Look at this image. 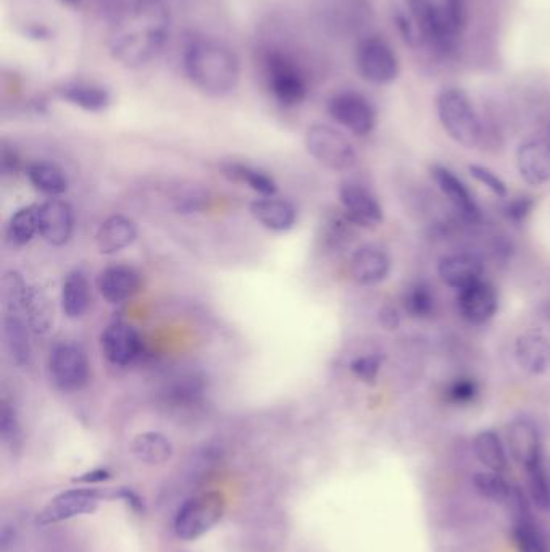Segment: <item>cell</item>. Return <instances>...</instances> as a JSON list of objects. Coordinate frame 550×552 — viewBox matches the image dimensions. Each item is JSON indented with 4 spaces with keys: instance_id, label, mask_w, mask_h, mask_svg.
Listing matches in <instances>:
<instances>
[{
    "instance_id": "obj_1",
    "label": "cell",
    "mask_w": 550,
    "mask_h": 552,
    "mask_svg": "<svg viewBox=\"0 0 550 552\" xmlns=\"http://www.w3.org/2000/svg\"><path fill=\"white\" fill-rule=\"evenodd\" d=\"M171 12L165 0H134L109 23V52L130 70L149 67L165 51L171 36Z\"/></svg>"
},
{
    "instance_id": "obj_2",
    "label": "cell",
    "mask_w": 550,
    "mask_h": 552,
    "mask_svg": "<svg viewBox=\"0 0 550 552\" xmlns=\"http://www.w3.org/2000/svg\"><path fill=\"white\" fill-rule=\"evenodd\" d=\"M181 67L189 83L205 96H230L241 80L238 54L221 39L199 31L184 38Z\"/></svg>"
},
{
    "instance_id": "obj_3",
    "label": "cell",
    "mask_w": 550,
    "mask_h": 552,
    "mask_svg": "<svg viewBox=\"0 0 550 552\" xmlns=\"http://www.w3.org/2000/svg\"><path fill=\"white\" fill-rule=\"evenodd\" d=\"M421 42L434 54H454L468 26L467 0H405Z\"/></svg>"
},
{
    "instance_id": "obj_4",
    "label": "cell",
    "mask_w": 550,
    "mask_h": 552,
    "mask_svg": "<svg viewBox=\"0 0 550 552\" xmlns=\"http://www.w3.org/2000/svg\"><path fill=\"white\" fill-rule=\"evenodd\" d=\"M260 80L273 99L283 107H297L307 99L309 78L304 68L281 47L265 46L257 52Z\"/></svg>"
},
{
    "instance_id": "obj_5",
    "label": "cell",
    "mask_w": 550,
    "mask_h": 552,
    "mask_svg": "<svg viewBox=\"0 0 550 552\" xmlns=\"http://www.w3.org/2000/svg\"><path fill=\"white\" fill-rule=\"evenodd\" d=\"M436 110L442 128L454 143L475 149L484 139L480 113L465 89L449 86L436 97Z\"/></svg>"
},
{
    "instance_id": "obj_6",
    "label": "cell",
    "mask_w": 550,
    "mask_h": 552,
    "mask_svg": "<svg viewBox=\"0 0 550 552\" xmlns=\"http://www.w3.org/2000/svg\"><path fill=\"white\" fill-rule=\"evenodd\" d=\"M305 147L318 164L333 172H349L359 162V154L346 134L325 123H315L305 133Z\"/></svg>"
},
{
    "instance_id": "obj_7",
    "label": "cell",
    "mask_w": 550,
    "mask_h": 552,
    "mask_svg": "<svg viewBox=\"0 0 550 552\" xmlns=\"http://www.w3.org/2000/svg\"><path fill=\"white\" fill-rule=\"evenodd\" d=\"M225 509L226 499L220 493L197 494L186 499L173 520L175 535L183 541L197 540L220 522Z\"/></svg>"
},
{
    "instance_id": "obj_8",
    "label": "cell",
    "mask_w": 550,
    "mask_h": 552,
    "mask_svg": "<svg viewBox=\"0 0 550 552\" xmlns=\"http://www.w3.org/2000/svg\"><path fill=\"white\" fill-rule=\"evenodd\" d=\"M355 62L363 80L376 86H386L399 78V55L381 36L362 39L357 47Z\"/></svg>"
},
{
    "instance_id": "obj_9",
    "label": "cell",
    "mask_w": 550,
    "mask_h": 552,
    "mask_svg": "<svg viewBox=\"0 0 550 552\" xmlns=\"http://www.w3.org/2000/svg\"><path fill=\"white\" fill-rule=\"evenodd\" d=\"M50 380L60 391H81L89 381V360L86 352L73 343H60L50 351Z\"/></svg>"
},
{
    "instance_id": "obj_10",
    "label": "cell",
    "mask_w": 550,
    "mask_h": 552,
    "mask_svg": "<svg viewBox=\"0 0 550 552\" xmlns=\"http://www.w3.org/2000/svg\"><path fill=\"white\" fill-rule=\"evenodd\" d=\"M334 122L355 136H368L376 126V110L367 97L355 91H342L328 101Z\"/></svg>"
},
{
    "instance_id": "obj_11",
    "label": "cell",
    "mask_w": 550,
    "mask_h": 552,
    "mask_svg": "<svg viewBox=\"0 0 550 552\" xmlns=\"http://www.w3.org/2000/svg\"><path fill=\"white\" fill-rule=\"evenodd\" d=\"M102 498H105V493L92 490V488L63 491L47 502V506L36 517V523L46 527V525L75 519L80 515L92 514L96 511Z\"/></svg>"
},
{
    "instance_id": "obj_12",
    "label": "cell",
    "mask_w": 550,
    "mask_h": 552,
    "mask_svg": "<svg viewBox=\"0 0 550 552\" xmlns=\"http://www.w3.org/2000/svg\"><path fill=\"white\" fill-rule=\"evenodd\" d=\"M344 217L354 226L375 228L383 223L384 212L380 201L370 189L355 181L341 184L339 189Z\"/></svg>"
},
{
    "instance_id": "obj_13",
    "label": "cell",
    "mask_w": 550,
    "mask_h": 552,
    "mask_svg": "<svg viewBox=\"0 0 550 552\" xmlns=\"http://www.w3.org/2000/svg\"><path fill=\"white\" fill-rule=\"evenodd\" d=\"M515 162L526 184L539 188L550 183V139L541 134L525 139L518 146Z\"/></svg>"
},
{
    "instance_id": "obj_14",
    "label": "cell",
    "mask_w": 550,
    "mask_h": 552,
    "mask_svg": "<svg viewBox=\"0 0 550 552\" xmlns=\"http://www.w3.org/2000/svg\"><path fill=\"white\" fill-rule=\"evenodd\" d=\"M457 293L460 315L471 325H486L496 317L499 310V294L489 281L483 278Z\"/></svg>"
},
{
    "instance_id": "obj_15",
    "label": "cell",
    "mask_w": 550,
    "mask_h": 552,
    "mask_svg": "<svg viewBox=\"0 0 550 552\" xmlns=\"http://www.w3.org/2000/svg\"><path fill=\"white\" fill-rule=\"evenodd\" d=\"M100 349L110 364L125 367L141 354V336L130 323L115 322L102 331Z\"/></svg>"
},
{
    "instance_id": "obj_16",
    "label": "cell",
    "mask_w": 550,
    "mask_h": 552,
    "mask_svg": "<svg viewBox=\"0 0 550 552\" xmlns=\"http://www.w3.org/2000/svg\"><path fill=\"white\" fill-rule=\"evenodd\" d=\"M430 172L442 196L459 212L460 217L465 218L467 222H478L481 218L480 205L462 178L444 165H433Z\"/></svg>"
},
{
    "instance_id": "obj_17",
    "label": "cell",
    "mask_w": 550,
    "mask_h": 552,
    "mask_svg": "<svg viewBox=\"0 0 550 552\" xmlns=\"http://www.w3.org/2000/svg\"><path fill=\"white\" fill-rule=\"evenodd\" d=\"M391 270L392 260L388 252L375 244L360 246L350 257L349 272L357 285H380L388 280Z\"/></svg>"
},
{
    "instance_id": "obj_18",
    "label": "cell",
    "mask_w": 550,
    "mask_h": 552,
    "mask_svg": "<svg viewBox=\"0 0 550 552\" xmlns=\"http://www.w3.org/2000/svg\"><path fill=\"white\" fill-rule=\"evenodd\" d=\"M513 514V535L520 552H550L538 525L531 517L530 502L520 488L513 486L509 499Z\"/></svg>"
},
{
    "instance_id": "obj_19",
    "label": "cell",
    "mask_w": 550,
    "mask_h": 552,
    "mask_svg": "<svg viewBox=\"0 0 550 552\" xmlns=\"http://www.w3.org/2000/svg\"><path fill=\"white\" fill-rule=\"evenodd\" d=\"M507 443L510 456L517 460L523 469L528 470L533 465L544 462L541 435L531 420H513L507 430Z\"/></svg>"
},
{
    "instance_id": "obj_20",
    "label": "cell",
    "mask_w": 550,
    "mask_h": 552,
    "mask_svg": "<svg viewBox=\"0 0 550 552\" xmlns=\"http://www.w3.org/2000/svg\"><path fill=\"white\" fill-rule=\"evenodd\" d=\"M39 235L50 246H63L73 233V210L60 199H49L38 207Z\"/></svg>"
},
{
    "instance_id": "obj_21",
    "label": "cell",
    "mask_w": 550,
    "mask_h": 552,
    "mask_svg": "<svg viewBox=\"0 0 550 552\" xmlns=\"http://www.w3.org/2000/svg\"><path fill=\"white\" fill-rule=\"evenodd\" d=\"M57 96L67 104L84 112L100 113L109 109L112 104V94L102 84L88 80L63 81L55 89Z\"/></svg>"
},
{
    "instance_id": "obj_22",
    "label": "cell",
    "mask_w": 550,
    "mask_h": 552,
    "mask_svg": "<svg viewBox=\"0 0 550 552\" xmlns=\"http://www.w3.org/2000/svg\"><path fill=\"white\" fill-rule=\"evenodd\" d=\"M438 275L444 285L455 291H462L476 281L483 280V260L470 252H459L442 257L438 265Z\"/></svg>"
},
{
    "instance_id": "obj_23",
    "label": "cell",
    "mask_w": 550,
    "mask_h": 552,
    "mask_svg": "<svg viewBox=\"0 0 550 552\" xmlns=\"http://www.w3.org/2000/svg\"><path fill=\"white\" fill-rule=\"evenodd\" d=\"M518 367L531 377L550 372V338L542 333H523L513 346Z\"/></svg>"
},
{
    "instance_id": "obj_24",
    "label": "cell",
    "mask_w": 550,
    "mask_h": 552,
    "mask_svg": "<svg viewBox=\"0 0 550 552\" xmlns=\"http://www.w3.org/2000/svg\"><path fill=\"white\" fill-rule=\"evenodd\" d=\"M97 286L105 301L121 304L141 289V276L128 265H112L99 273Z\"/></svg>"
},
{
    "instance_id": "obj_25",
    "label": "cell",
    "mask_w": 550,
    "mask_h": 552,
    "mask_svg": "<svg viewBox=\"0 0 550 552\" xmlns=\"http://www.w3.org/2000/svg\"><path fill=\"white\" fill-rule=\"evenodd\" d=\"M250 212L257 222L262 223L271 231H289L297 222V212L291 202L276 197H263L259 201L252 202Z\"/></svg>"
},
{
    "instance_id": "obj_26",
    "label": "cell",
    "mask_w": 550,
    "mask_h": 552,
    "mask_svg": "<svg viewBox=\"0 0 550 552\" xmlns=\"http://www.w3.org/2000/svg\"><path fill=\"white\" fill-rule=\"evenodd\" d=\"M136 236H138V230L133 220L123 215H113L100 226L96 238L97 247L100 254L113 256L131 246L136 241Z\"/></svg>"
},
{
    "instance_id": "obj_27",
    "label": "cell",
    "mask_w": 550,
    "mask_h": 552,
    "mask_svg": "<svg viewBox=\"0 0 550 552\" xmlns=\"http://www.w3.org/2000/svg\"><path fill=\"white\" fill-rule=\"evenodd\" d=\"M473 452L478 462L491 472L504 473L509 469V452L497 431H480L473 440Z\"/></svg>"
},
{
    "instance_id": "obj_28",
    "label": "cell",
    "mask_w": 550,
    "mask_h": 552,
    "mask_svg": "<svg viewBox=\"0 0 550 552\" xmlns=\"http://www.w3.org/2000/svg\"><path fill=\"white\" fill-rule=\"evenodd\" d=\"M23 317L34 335H46L54 325V306L38 286H28L26 289Z\"/></svg>"
},
{
    "instance_id": "obj_29",
    "label": "cell",
    "mask_w": 550,
    "mask_h": 552,
    "mask_svg": "<svg viewBox=\"0 0 550 552\" xmlns=\"http://www.w3.org/2000/svg\"><path fill=\"white\" fill-rule=\"evenodd\" d=\"M91 302L89 281L80 270L68 273L62 286V310L68 318H80L86 314Z\"/></svg>"
},
{
    "instance_id": "obj_30",
    "label": "cell",
    "mask_w": 550,
    "mask_h": 552,
    "mask_svg": "<svg viewBox=\"0 0 550 552\" xmlns=\"http://www.w3.org/2000/svg\"><path fill=\"white\" fill-rule=\"evenodd\" d=\"M400 301H402L405 314L415 320L433 318L438 309V297L426 281H413L407 285Z\"/></svg>"
},
{
    "instance_id": "obj_31",
    "label": "cell",
    "mask_w": 550,
    "mask_h": 552,
    "mask_svg": "<svg viewBox=\"0 0 550 552\" xmlns=\"http://www.w3.org/2000/svg\"><path fill=\"white\" fill-rule=\"evenodd\" d=\"M23 314L18 312H5L4 335L5 343L9 348L10 356L18 365H28L31 359L30 333L25 323Z\"/></svg>"
},
{
    "instance_id": "obj_32",
    "label": "cell",
    "mask_w": 550,
    "mask_h": 552,
    "mask_svg": "<svg viewBox=\"0 0 550 552\" xmlns=\"http://www.w3.org/2000/svg\"><path fill=\"white\" fill-rule=\"evenodd\" d=\"M131 452L142 464L162 465L167 464L173 456V444L167 436L155 431H147L136 436L131 443Z\"/></svg>"
},
{
    "instance_id": "obj_33",
    "label": "cell",
    "mask_w": 550,
    "mask_h": 552,
    "mask_svg": "<svg viewBox=\"0 0 550 552\" xmlns=\"http://www.w3.org/2000/svg\"><path fill=\"white\" fill-rule=\"evenodd\" d=\"M221 172L228 180L247 184L250 189H254L255 193L262 194L263 197H273L278 191L275 180L259 168L230 162V164L221 165Z\"/></svg>"
},
{
    "instance_id": "obj_34",
    "label": "cell",
    "mask_w": 550,
    "mask_h": 552,
    "mask_svg": "<svg viewBox=\"0 0 550 552\" xmlns=\"http://www.w3.org/2000/svg\"><path fill=\"white\" fill-rule=\"evenodd\" d=\"M28 178L34 188L47 196H62L67 193L68 180L62 168L49 162H36L28 168Z\"/></svg>"
},
{
    "instance_id": "obj_35",
    "label": "cell",
    "mask_w": 550,
    "mask_h": 552,
    "mask_svg": "<svg viewBox=\"0 0 550 552\" xmlns=\"http://www.w3.org/2000/svg\"><path fill=\"white\" fill-rule=\"evenodd\" d=\"M39 205H30L15 212L9 222L7 235L17 246H25L39 233Z\"/></svg>"
},
{
    "instance_id": "obj_36",
    "label": "cell",
    "mask_w": 550,
    "mask_h": 552,
    "mask_svg": "<svg viewBox=\"0 0 550 552\" xmlns=\"http://www.w3.org/2000/svg\"><path fill=\"white\" fill-rule=\"evenodd\" d=\"M473 486L476 493L492 502H509L513 486L502 477V473L478 472L473 477Z\"/></svg>"
},
{
    "instance_id": "obj_37",
    "label": "cell",
    "mask_w": 550,
    "mask_h": 552,
    "mask_svg": "<svg viewBox=\"0 0 550 552\" xmlns=\"http://www.w3.org/2000/svg\"><path fill=\"white\" fill-rule=\"evenodd\" d=\"M480 383L473 377H455L444 388V398L457 407L471 406L480 398Z\"/></svg>"
},
{
    "instance_id": "obj_38",
    "label": "cell",
    "mask_w": 550,
    "mask_h": 552,
    "mask_svg": "<svg viewBox=\"0 0 550 552\" xmlns=\"http://www.w3.org/2000/svg\"><path fill=\"white\" fill-rule=\"evenodd\" d=\"M528 475V491L534 506L541 511L550 509V477L544 462L525 470Z\"/></svg>"
},
{
    "instance_id": "obj_39",
    "label": "cell",
    "mask_w": 550,
    "mask_h": 552,
    "mask_svg": "<svg viewBox=\"0 0 550 552\" xmlns=\"http://www.w3.org/2000/svg\"><path fill=\"white\" fill-rule=\"evenodd\" d=\"M383 360V356L378 354V352L355 357V359L350 362V372L354 373L355 377L362 380L363 383L373 385L378 375H380L381 367H383Z\"/></svg>"
},
{
    "instance_id": "obj_40",
    "label": "cell",
    "mask_w": 550,
    "mask_h": 552,
    "mask_svg": "<svg viewBox=\"0 0 550 552\" xmlns=\"http://www.w3.org/2000/svg\"><path fill=\"white\" fill-rule=\"evenodd\" d=\"M0 435L4 443L15 448L20 443L21 431L20 422H18L17 410L9 401H2L0 409Z\"/></svg>"
},
{
    "instance_id": "obj_41",
    "label": "cell",
    "mask_w": 550,
    "mask_h": 552,
    "mask_svg": "<svg viewBox=\"0 0 550 552\" xmlns=\"http://www.w3.org/2000/svg\"><path fill=\"white\" fill-rule=\"evenodd\" d=\"M534 207H536L534 196L518 194V196L510 197L509 201L505 202L504 215L509 222L521 225L533 214Z\"/></svg>"
},
{
    "instance_id": "obj_42",
    "label": "cell",
    "mask_w": 550,
    "mask_h": 552,
    "mask_svg": "<svg viewBox=\"0 0 550 552\" xmlns=\"http://www.w3.org/2000/svg\"><path fill=\"white\" fill-rule=\"evenodd\" d=\"M468 172L478 183L483 184L484 188H488L494 196L507 197V194H509L505 181L491 168L484 167V165L471 164L468 165Z\"/></svg>"
},
{
    "instance_id": "obj_43",
    "label": "cell",
    "mask_w": 550,
    "mask_h": 552,
    "mask_svg": "<svg viewBox=\"0 0 550 552\" xmlns=\"http://www.w3.org/2000/svg\"><path fill=\"white\" fill-rule=\"evenodd\" d=\"M394 25H396L397 31H399L400 36L404 39L405 44H409L412 47L423 44L417 23H415L412 15H410L407 5H405L404 9L394 10Z\"/></svg>"
},
{
    "instance_id": "obj_44",
    "label": "cell",
    "mask_w": 550,
    "mask_h": 552,
    "mask_svg": "<svg viewBox=\"0 0 550 552\" xmlns=\"http://www.w3.org/2000/svg\"><path fill=\"white\" fill-rule=\"evenodd\" d=\"M133 2L134 0H97L99 12L107 23L115 20L121 12H125Z\"/></svg>"
},
{
    "instance_id": "obj_45",
    "label": "cell",
    "mask_w": 550,
    "mask_h": 552,
    "mask_svg": "<svg viewBox=\"0 0 550 552\" xmlns=\"http://www.w3.org/2000/svg\"><path fill=\"white\" fill-rule=\"evenodd\" d=\"M378 322L386 331H396L400 328L402 317H400L399 309L392 304H384L378 312Z\"/></svg>"
},
{
    "instance_id": "obj_46",
    "label": "cell",
    "mask_w": 550,
    "mask_h": 552,
    "mask_svg": "<svg viewBox=\"0 0 550 552\" xmlns=\"http://www.w3.org/2000/svg\"><path fill=\"white\" fill-rule=\"evenodd\" d=\"M112 498L123 499L134 512H139V514L144 512V501H142L141 496H139L138 493H134L131 488H120V490L113 493Z\"/></svg>"
},
{
    "instance_id": "obj_47",
    "label": "cell",
    "mask_w": 550,
    "mask_h": 552,
    "mask_svg": "<svg viewBox=\"0 0 550 552\" xmlns=\"http://www.w3.org/2000/svg\"><path fill=\"white\" fill-rule=\"evenodd\" d=\"M26 36L30 39H36V41H47V39H50V30L41 23L26 25Z\"/></svg>"
},
{
    "instance_id": "obj_48",
    "label": "cell",
    "mask_w": 550,
    "mask_h": 552,
    "mask_svg": "<svg viewBox=\"0 0 550 552\" xmlns=\"http://www.w3.org/2000/svg\"><path fill=\"white\" fill-rule=\"evenodd\" d=\"M110 473L104 469L92 470V472L84 473L81 477L76 478L75 481L80 483H100V481L109 480Z\"/></svg>"
},
{
    "instance_id": "obj_49",
    "label": "cell",
    "mask_w": 550,
    "mask_h": 552,
    "mask_svg": "<svg viewBox=\"0 0 550 552\" xmlns=\"http://www.w3.org/2000/svg\"><path fill=\"white\" fill-rule=\"evenodd\" d=\"M63 5H68V7H76V5L81 4V0H60Z\"/></svg>"
}]
</instances>
